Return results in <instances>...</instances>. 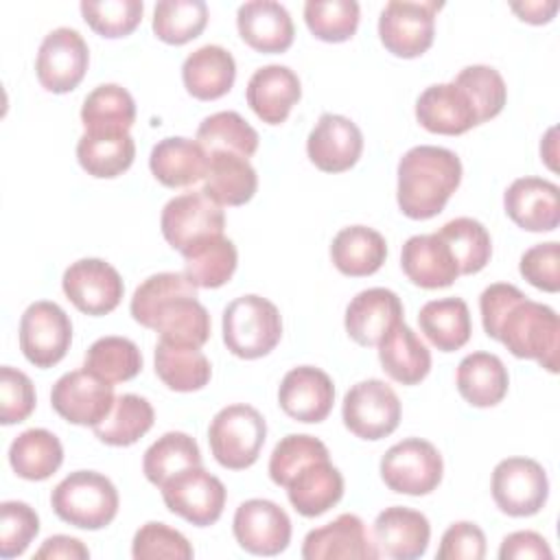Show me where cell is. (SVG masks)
Here are the masks:
<instances>
[{"label": "cell", "mask_w": 560, "mask_h": 560, "mask_svg": "<svg viewBox=\"0 0 560 560\" xmlns=\"http://www.w3.org/2000/svg\"><path fill=\"white\" fill-rule=\"evenodd\" d=\"M431 538V525L418 510L405 505L385 508L372 527V540L378 558L416 560L424 556Z\"/></svg>", "instance_id": "obj_20"}, {"label": "cell", "mask_w": 560, "mask_h": 560, "mask_svg": "<svg viewBox=\"0 0 560 560\" xmlns=\"http://www.w3.org/2000/svg\"><path fill=\"white\" fill-rule=\"evenodd\" d=\"M66 298L85 315L112 313L125 293L120 273L101 258H81L72 262L61 278Z\"/></svg>", "instance_id": "obj_16"}, {"label": "cell", "mask_w": 560, "mask_h": 560, "mask_svg": "<svg viewBox=\"0 0 560 560\" xmlns=\"http://www.w3.org/2000/svg\"><path fill=\"white\" fill-rule=\"evenodd\" d=\"M332 265L350 278L376 273L387 258V243L381 232L368 225H350L335 234L330 245Z\"/></svg>", "instance_id": "obj_33"}, {"label": "cell", "mask_w": 560, "mask_h": 560, "mask_svg": "<svg viewBox=\"0 0 560 560\" xmlns=\"http://www.w3.org/2000/svg\"><path fill=\"white\" fill-rule=\"evenodd\" d=\"M416 118L427 131L442 136H459L479 125L468 94L453 81L429 85L416 101Z\"/></svg>", "instance_id": "obj_24"}, {"label": "cell", "mask_w": 560, "mask_h": 560, "mask_svg": "<svg viewBox=\"0 0 560 560\" xmlns=\"http://www.w3.org/2000/svg\"><path fill=\"white\" fill-rule=\"evenodd\" d=\"M232 532L247 553L278 556L291 542V518L269 499H247L234 512Z\"/></svg>", "instance_id": "obj_17"}, {"label": "cell", "mask_w": 560, "mask_h": 560, "mask_svg": "<svg viewBox=\"0 0 560 560\" xmlns=\"http://www.w3.org/2000/svg\"><path fill=\"white\" fill-rule=\"evenodd\" d=\"M236 26L241 39L265 55L289 50L293 44V20L289 11L273 0H252L238 7Z\"/></svg>", "instance_id": "obj_25"}, {"label": "cell", "mask_w": 560, "mask_h": 560, "mask_svg": "<svg viewBox=\"0 0 560 560\" xmlns=\"http://www.w3.org/2000/svg\"><path fill=\"white\" fill-rule=\"evenodd\" d=\"M236 79L234 57L217 44H206L192 50L182 66V81L190 96L214 101L225 96Z\"/></svg>", "instance_id": "obj_30"}, {"label": "cell", "mask_w": 560, "mask_h": 560, "mask_svg": "<svg viewBox=\"0 0 560 560\" xmlns=\"http://www.w3.org/2000/svg\"><path fill=\"white\" fill-rule=\"evenodd\" d=\"M190 466H201V453L195 438L182 431L164 433L144 451L142 457V472L158 488Z\"/></svg>", "instance_id": "obj_42"}, {"label": "cell", "mask_w": 560, "mask_h": 560, "mask_svg": "<svg viewBox=\"0 0 560 560\" xmlns=\"http://www.w3.org/2000/svg\"><path fill=\"white\" fill-rule=\"evenodd\" d=\"M457 392L472 407H494L499 405L510 385L508 370L503 361L492 352L466 354L455 374Z\"/></svg>", "instance_id": "obj_32"}, {"label": "cell", "mask_w": 560, "mask_h": 560, "mask_svg": "<svg viewBox=\"0 0 560 560\" xmlns=\"http://www.w3.org/2000/svg\"><path fill=\"white\" fill-rule=\"evenodd\" d=\"M442 2L435 0H392L378 18V37L383 46L402 59L424 55L435 35V13Z\"/></svg>", "instance_id": "obj_9"}, {"label": "cell", "mask_w": 560, "mask_h": 560, "mask_svg": "<svg viewBox=\"0 0 560 560\" xmlns=\"http://www.w3.org/2000/svg\"><path fill=\"white\" fill-rule=\"evenodd\" d=\"M267 424L252 405H228L212 418L208 442L214 459L230 470L249 468L265 444Z\"/></svg>", "instance_id": "obj_6"}, {"label": "cell", "mask_w": 560, "mask_h": 560, "mask_svg": "<svg viewBox=\"0 0 560 560\" xmlns=\"http://www.w3.org/2000/svg\"><path fill=\"white\" fill-rule=\"evenodd\" d=\"M324 457H328V448L322 440L306 433L284 435L271 451L269 477L276 486L284 488L298 468Z\"/></svg>", "instance_id": "obj_50"}, {"label": "cell", "mask_w": 560, "mask_h": 560, "mask_svg": "<svg viewBox=\"0 0 560 560\" xmlns=\"http://www.w3.org/2000/svg\"><path fill=\"white\" fill-rule=\"evenodd\" d=\"M37 560H85L90 558V549L72 536H50L42 542V547L35 551Z\"/></svg>", "instance_id": "obj_58"}, {"label": "cell", "mask_w": 560, "mask_h": 560, "mask_svg": "<svg viewBox=\"0 0 560 560\" xmlns=\"http://www.w3.org/2000/svg\"><path fill=\"white\" fill-rule=\"evenodd\" d=\"M63 446L59 438L46 429H26L9 446V464L13 472L28 481H44L59 470Z\"/></svg>", "instance_id": "obj_38"}, {"label": "cell", "mask_w": 560, "mask_h": 560, "mask_svg": "<svg viewBox=\"0 0 560 560\" xmlns=\"http://www.w3.org/2000/svg\"><path fill=\"white\" fill-rule=\"evenodd\" d=\"M90 50L79 31L59 26L50 31L37 50L35 72L44 90L66 94L74 90L88 70Z\"/></svg>", "instance_id": "obj_14"}, {"label": "cell", "mask_w": 560, "mask_h": 560, "mask_svg": "<svg viewBox=\"0 0 560 560\" xmlns=\"http://www.w3.org/2000/svg\"><path fill=\"white\" fill-rule=\"evenodd\" d=\"M499 558L501 560H523V558H534V560H551V547L549 542L536 534V532H512L503 538L499 547Z\"/></svg>", "instance_id": "obj_57"}, {"label": "cell", "mask_w": 560, "mask_h": 560, "mask_svg": "<svg viewBox=\"0 0 560 560\" xmlns=\"http://www.w3.org/2000/svg\"><path fill=\"white\" fill-rule=\"evenodd\" d=\"M486 556V534L477 523H453L440 540L438 560H481Z\"/></svg>", "instance_id": "obj_55"}, {"label": "cell", "mask_w": 560, "mask_h": 560, "mask_svg": "<svg viewBox=\"0 0 560 560\" xmlns=\"http://www.w3.org/2000/svg\"><path fill=\"white\" fill-rule=\"evenodd\" d=\"M492 499L508 516H534L549 497L545 468L532 457L501 459L492 470Z\"/></svg>", "instance_id": "obj_11"}, {"label": "cell", "mask_w": 560, "mask_h": 560, "mask_svg": "<svg viewBox=\"0 0 560 560\" xmlns=\"http://www.w3.org/2000/svg\"><path fill=\"white\" fill-rule=\"evenodd\" d=\"M512 11L523 20V22H529V24H547L556 11H558V2H540V0H534V2H512Z\"/></svg>", "instance_id": "obj_59"}, {"label": "cell", "mask_w": 560, "mask_h": 560, "mask_svg": "<svg viewBox=\"0 0 560 560\" xmlns=\"http://www.w3.org/2000/svg\"><path fill=\"white\" fill-rule=\"evenodd\" d=\"M453 83H457L468 94L477 112L479 125L499 116L508 101L505 81L499 74V70H494L492 66H481V63L466 66L464 70L457 72Z\"/></svg>", "instance_id": "obj_48"}, {"label": "cell", "mask_w": 560, "mask_h": 560, "mask_svg": "<svg viewBox=\"0 0 560 560\" xmlns=\"http://www.w3.org/2000/svg\"><path fill=\"white\" fill-rule=\"evenodd\" d=\"M287 497L298 514L313 518L335 508L343 497V477L328 457L298 468L287 481Z\"/></svg>", "instance_id": "obj_27"}, {"label": "cell", "mask_w": 560, "mask_h": 560, "mask_svg": "<svg viewBox=\"0 0 560 560\" xmlns=\"http://www.w3.org/2000/svg\"><path fill=\"white\" fill-rule=\"evenodd\" d=\"M505 214L527 232H551L560 223V188L542 177H518L503 195Z\"/></svg>", "instance_id": "obj_21"}, {"label": "cell", "mask_w": 560, "mask_h": 560, "mask_svg": "<svg viewBox=\"0 0 560 560\" xmlns=\"http://www.w3.org/2000/svg\"><path fill=\"white\" fill-rule=\"evenodd\" d=\"M236 265V245L225 236L210 238L184 256V273L197 289L223 287L234 276Z\"/></svg>", "instance_id": "obj_43"}, {"label": "cell", "mask_w": 560, "mask_h": 560, "mask_svg": "<svg viewBox=\"0 0 560 560\" xmlns=\"http://www.w3.org/2000/svg\"><path fill=\"white\" fill-rule=\"evenodd\" d=\"M153 177L168 188H186L206 179L210 155L197 140L173 136L160 140L149 155Z\"/></svg>", "instance_id": "obj_29"}, {"label": "cell", "mask_w": 560, "mask_h": 560, "mask_svg": "<svg viewBox=\"0 0 560 560\" xmlns=\"http://www.w3.org/2000/svg\"><path fill=\"white\" fill-rule=\"evenodd\" d=\"M133 120V96L116 83L94 88L81 105V122L85 133H129Z\"/></svg>", "instance_id": "obj_37"}, {"label": "cell", "mask_w": 560, "mask_h": 560, "mask_svg": "<svg viewBox=\"0 0 560 560\" xmlns=\"http://www.w3.org/2000/svg\"><path fill=\"white\" fill-rule=\"evenodd\" d=\"M304 560H376V547L365 529V523L357 514H339L335 521L311 529L302 542Z\"/></svg>", "instance_id": "obj_22"}, {"label": "cell", "mask_w": 560, "mask_h": 560, "mask_svg": "<svg viewBox=\"0 0 560 560\" xmlns=\"http://www.w3.org/2000/svg\"><path fill=\"white\" fill-rule=\"evenodd\" d=\"M50 505L79 529H103L118 514V490L101 472L74 470L52 488Z\"/></svg>", "instance_id": "obj_4"}, {"label": "cell", "mask_w": 560, "mask_h": 560, "mask_svg": "<svg viewBox=\"0 0 560 560\" xmlns=\"http://www.w3.org/2000/svg\"><path fill=\"white\" fill-rule=\"evenodd\" d=\"M160 490L168 512L197 527L217 523L225 508L223 481L201 466L179 470Z\"/></svg>", "instance_id": "obj_12"}, {"label": "cell", "mask_w": 560, "mask_h": 560, "mask_svg": "<svg viewBox=\"0 0 560 560\" xmlns=\"http://www.w3.org/2000/svg\"><path fill=\"white\" fill-rule=\"evenodd\" d=\"M444 472V462L440 451L422 440L407 438L387 448L381 459V479L394 492L422 497L433 492Z\"/></svg>", "instance_id": "obj_8"}, {"label": "cell", "mask_w": 560, "mask_h": 560, "mask_svg": "<svg viewBox=\"0 0 560 560\" xmlns=\"http://www.w3.org/2000/svg\"><path fill=\"white\" fill-rule=\"evenodd\" d=\"M129 311L140 326L155 330L162 341L201 348L210 339V315L186 273L149 276L133 291Z\"/></svg>", "instance_id": "obj_1"}, {"label": "cell", "mask_w": 560, "mask_h": 560, "mask_svg": "<svg viewBox=\"0 0 560 560\" xmlns=\"http://www.w3.org/2000/svg\"><path fill=\"white\" fill-rule=\"evenodd\" d=\"M39 532L37 512L24 501H4L0 505V556L15 558L26 551Z\"/></svg>", "instance_id": "obj_52"}, {"label": "cell", "mask_w": 560, "mask_h": 560, "mask_svg": "<svg viewBox=\"0 0 560 560\" xmlns=\"http://www.w3.org/2000/svg\"><path fill=\"white\" fill-rule=\"evenodd\" d=\"M518 271L532 287L556 293L560 289V245L547 241L529 247L521 256Z\"/></svg>", "instance_id": "obj_54"}, {"label": "cell", "mask_w": 560, "mask_h": 560, "mask_svg": "<svg viewBox=\"0 0 560 560\" xmlns=\"http://www.w3.org/2000/svg\"><path fill=\"white\" fill-rule=\"evenodd\" d=\"M160 228L166 243L186 256L206 241L223 236L225 214L203 190H190L164 206Z\"/></svg>", "instance_id": "obj_7"}, {"label": "cell", "mask_w": 560, "mask_h": 560, "mask_svg": "<svg viewBox=\"0 0 560 560\" xmlns=\"http://www.w3.org/2000/svg\"><path fill=\"white\" fill-rule=\"evenodd\" d=\"M341 418L350 433L376 442L396 431L400 422V400L385 381L368 378L346 392Z\"/></svg>", "instance_id": "obj_10"}, {"label": "cell", "mask_w": 560, "mask_h": 560, "mask_svg": "<svg viewBox=\"0 0 560 560\" xmlns=\"http://www.w3.org/2000/svg\"><path fill=\"white\" fill-rule=\"evenodd\" d=\"M136 158V142L129 133H83L77 142V160L88 175L112 179L122 175Z\"/></svg>", "instance_id": "obj_39"}, {"label": "cell", "mask_w": 560, "mask_h": 560, "mask_svg": "<svg viewBox=\"0 0 560 560\" xmlns=\"http://www.w3.org/2000/svg\"><path fill=\"white\" fill-rule=\"evenodd\" d=\"M155 374L173 392H197L208 385L212 368L201 348L158 341Z\"/></svg>", "instance_id": "obj_36"}, {"label": "cell", "mask_w": 560, "mask_h": 560, "mask_svg": "<svg viewBox=\"0 0 560 560\" xmlns=\"http://www.w3.org/2000/svg\"><path fill=\"white\" fill-rule=\"evenodd\" d=\"M424 337L442 352L459 350L468 343L472 324L468 304L462 298H442L427 302L418 313Z\"/></svg>", "instance_id": "obj_35"}, {"label": "cell", "mask_w": 560, "mask_h": 560, "mask_svg": "<svg viewBox=\"0 0 560 560\" xmlns=\"http://www.w3.org/2000/svg\"><path fill=\"white\" fill-rule=\"evenodd\" d=\"M385 374L400 385H418L431 370V352L400 319L376 346Z\"/></svg>", "instance_id": "obj_31"}, {"label": "cell", "mask_w": 560, "mask_h": 560, "mask_svg": "<svg viewBox=\"0 0 560 560\" xmlns=\"http://www.w3.org/2000/svg\"><path fill=\"white\" fill-rule=\"evenodd\" d=\"M282 337V317L273 302L247 293L223 308V343L238 359L269 354Z\"/></svg>", "instance_id": "obj_5"}, {"label": "cell", "mask_w": 560, "mask_h": 560, "mask_svg": "<svg viewBox=\"0 0 560 560\" xmlns=\"http://www.w3.org/2000/svg\"><path fill=\"white\" fill-rule=\"evenodd\" d=\"M195 140L208 155L236 153L252 158L258 149V131L238 112H217L201 120Z\"/></svg>", "instance_id": "obj_41"}, {"label": "cell", "mask_w": 560, "mask_h": 560, "mask_svg": "<svg viewBox=\"0 0 560 560\" xmlns=\"http://www.w3.org/2000/svg\"><path fill=\"white\" fill-rule=\"evenodd\" d=\"M208 24L203 0H162L153 9V33L164 44L182 46L199 37Z\"/></svg>", "instance_id": "obj_46"}, {"label": "cell", "mask_w": 560, "mask_h": 560, "mask_svg": "<svg viewBox=\"0 0 560 560\" xmlns=\"http://www.w3.org/2000/svg\"><path fill=\"white\" fill-rule=\"evenodd\" d=\"M247 105L267 125H280L302 96L298 74L280 63L258 68L247 81Z\"/></svg>", "instance_id": "obj_26"}, {"label": "cell", "mask_w": 560, "mask_h": 560, "mask_svg": "<svg viewBox=\"0 0 560 560\" xmlns=\"http://www.w3.org/2000/svg\"><path fill=\"white\" fill-rule=\"evenodd\" d=\"M258 188V175L247 158L236 153H212L203 179V192L219 206H243Z\"/></svg>", "instance_id": "obj_34"}, {"label": "cell", "mask_w": 560, "mask_h": 560, "mask_svg": "<svg viewBox=\"0 0 560 560\" xmlns=\"http://www.w3.org/2000/svg\"><path fill=\"white\" fill-rule=\"evenodd\" d=\"M304 22L317 39L339 44L357 33L359 4L354 0H308Z\"/></svg>", "instance_id": "obj_47"}, {"label": "cell", "mask_w": 560, "mask_h": 560, "mask_svg": "<svg viewBox=\"0 0 560 560\" xmlns=\"http://www.w3.org/2000/svg\"><path fill=\"white\" fill-rule=\"evenodd\" d=\"M459 182L462 162L457 153L433 144L413 147L398 162V208L409 219H431L444 210Z\"/></svg>", "instance_id": "obj_2"}, {"label": "cell", "mask_w": 560, "mask_h": 560, "mask_svg": "<svg viewBox=\"0 0 560 560\" xmlns=\"http://www.w3.org/2000/svg\"><path fill=\"white\" fill-rule=\"evenodd\" d=\"M114 385L83 370L66 372L50 392L52 409L79 427H96L114 407Z\"/></svg>", "instance_id": "obj_15"}, {"label": "cell", "mask_w": 560, "mask_h": 560, "mask_svg": "<svg viewBox=\"0 0 560 560\" xmlns=\"http://www.w3.org/2000/svg\"><path fill=\"white\" fill-rule=\"evenodd\" d=\"M363 151L361 129L346 116L322 114L306 140L308 160L324 173L352 168Z\"/></svg>", "instance_id": "obj_18"}, {"label": "cell", "mask_w": 560, "mask_h": 560, "mask_svg": "<svg viewBox=\"0 0 560 560\" xmlns=\"http://www.w3.org/2000/svg\"><path fill=\"white\" fill-rule=\"evenodd\" d=\"M131 556L136 560H190L195 551L182 532L168 527L166 523L151 521L136 532L131 542Z\"/></svg>", "instance_id": "obj_51"}, {"label": "cell", "mask_w": 560, "mask_h": 560, "mask_svg": "<svg viewBox=\"0 0 560 560\" xmlns=\"http://www.w3.org/2000/svg\"><path fill=\"white\" fill-rule=\"evenodd\" d=\"M83 368L107 383H125L140 374L142 354L138 346L127 337H101L96 339L88 352Z\"/></svg>", "instance_id": "obj_45"}, {"label": "cell", "mask_w": 560, "mask_h": 560, "mask_svg": "<svg viewBox=\"0 0 560 560\" xmlns=\"http://www.w3.org/2000/svg\"><path fill=\"white\" fill-rule=\"evenodd\" d=\"M400 267L405 276L422 289H444L451 287L459 267L446 247V243L433 234H416L405 241L400 252Z\"/></svg>", "instance_id": "obj_28"}, {"label": "cell", "mask_w": 560, "mask_h": 560, "mask_svg": "<svg viewBox=\"0 0 560 560\" xmlns=\"http://www.w3.org/2000/svg\"><path fill=\"white\" fill-rule=\"evenodd\" d=\"M402 319V302L400 298L385 289L372 287L357 293L346 308V330L352 341L359 346L372 348L378 346L381 339Z\"/></svg>", "instance_id": "obj_23"}, {"label": "cell", "mask_w": 560, "mask_h": 560, "mask_svg": "<svg viewBox=\"0 0 560 560\" xmlns=\"http://www.w3.org/2000/svg\"><path fill=\"white\" fill-rule=\"evenodd\" d=\"M144 4L140 0H83L81 15L101 37H125L133 33L142 20Z\"/></svg>", "instance_id": "obj_49"}, {"label": "cell", "mask_w": 560, "mask_h": 560, "mask_svg": "<svg viewBox=\"0 0 560 560\" xmlns=\"http://www.w3.org/2000/svg\"><path fill=\"white\" fill-rule=\"evenodd\" d=\"M521 298H525V293L518 287L508 282H494L488 289H483L479 298V311H481V324L488 337L494 339L499 322L510 311V306Z\"/></svg>", "instance_id": "obj_56"}, {"label": "cell", "mask_w": 560, "mask_h": 560, "mask_svg": "<svg viewBox=\"0 0 560 560\" xmlns=\"http://www.w3.org/2000/svg\"><path fill=\"white\" fill-rule=\"evenodd\" d=\"M72 343V322L48 300L33 302L20 319V350L35 368L57 365Z\"/></svg>", "instance_id": "obj_13"}, {"label": "cell", "mask_w": 560, "mask_h": 560, "mask_svg": "<svg viewBox=\"0 0 560 560\" xmlns=\"http://www.w3.org/2000/svg\"><path fill=\"white\" fill-rule=\"evenodd\" d=\"M446 247L451 249L457 267H459V276H470L481 271L492 254V241L488 230L470 217H457L448 223H444L438 232H435Z\"/></svg>", "instance_id": "obj_44"}, {"label": "cell", "mask_w": 560, "mask_h": 560, "mask_svg": "<svg viewBox=\"0 0 560 560\" xmlns=\"http://www.w3.org/2000/svg\"><path fill=\"white\" fill-rule=\"evenodd\" d=\"M155 420V411L151 402L138 394H122L116 396L112 411L98 422L94 435L109 446H131L136 444Z\"/></svg>", "instance_id": "obj_40"}, {"label": "cell", "mask_w": 560, "mask_h": 560, "mask_svg": "<svg viewBox=\"0 0 560 560\" xmlns=\"http://www.w3.org/2000/svg\"><path fill=\"white\" fill-rule=\"evenodd\" d=\"M37 396L33 381L11 365L0 368V422L18 424L24 422L35 409Z\"/></svg>", "instance_id": "obj_53"}, {"label": "cell", "mask_w": 560, "mask_h": 560, "mask_svg": "<svg viewBox=\"0 0 560 560\" xmlns=\"http://www.w3.org/2000/svg\"><path fill=\"white\" fill-rule=\"evenodd\" d=\"M280 409L298 422H322L335 402L332 378L313 365H300L284 374L278 387Z\"/></svg>", "instance_id": "obj_19"}, {"label": "cell", "mask_w": 560, "mask_h": 560, "mask_svg": "<svg viewBox=\"0 0 560 560\" xmlns=\"http://www.w3.org/2000/svg\"><path fill=\"white\" fill-rule=\"evenodd\" d=\"M494 339L514 357L534 359L547 372H558L560 322L551 306L521 298L499 322Z\"/></svg>", "instance_id": "obj_3"}]
</instances>
